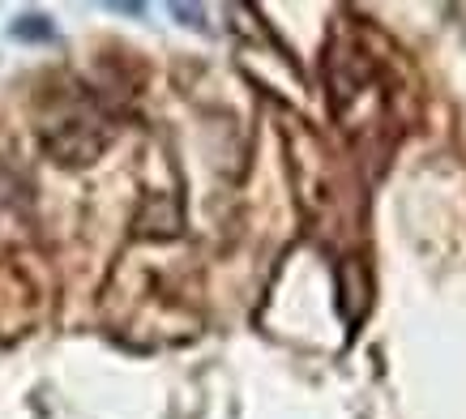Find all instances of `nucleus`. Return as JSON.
I'll use <instances>...</instances> for the list:
<instances>
[{"label": "nucleus", "mask_w": 466, "mask_h": 419, "mask_svg": "<svg viewBox=\"0 0 466 419\" xmlns=\"http://www.w3.org/2000/svg\"><path fill=\"white\" fill-rule=\"evenodd\" d=\"M14 39H22V43H47V39H52V22H47V17H39V14L17 17V22H14Z\"/></svg>", "instance_id": "1"}]
</instances>
